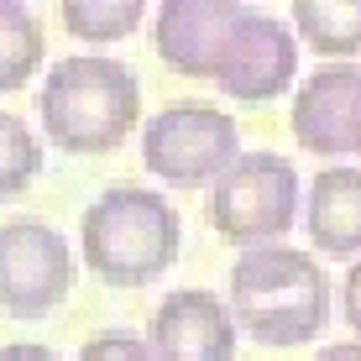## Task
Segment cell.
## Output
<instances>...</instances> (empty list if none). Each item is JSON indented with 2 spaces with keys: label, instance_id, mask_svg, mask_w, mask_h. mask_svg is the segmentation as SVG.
Listing matches in <instances>:
<instances>
[{
  "label": "cell",
  "instance_id": "obj_1",
  "mask_svg": "<svg viewBox=\"0 0 361 361\" xmlns=\"http://www.w3.org/2000/svg\"><path fill=\"white\" fill-rule=\"evenodd\" d=\"M226 309L262 345H309L330 325V278L298 246H252L231 267Z\"/></svg>",
  "mask_w": 361,
  "mask_h": 361
},
{
  "label": "cell",
  "instance_id": "obj_2",
  "mask_svg": "<svg viewBox=\"0 0 361 361\" xmlns=\"http://www.w3.org/2000/svg\"><path fill=\"white\" fill-rule=\"evenodd\" d=\"M79 246H84V262L110 288H147L178 262L183 226H178V209L157 189L116 183L99 199H90V209L79 220Z\"/></svg>",
  "mask_w": 361,
  "mask_h": 361
},
{
  "label": "cell",
  "instance_id": "obj_3",
  "mask_svg": "<svg viewBox=\"0 0 361 361\" xmlns=\"http://www.w3.org/2000/svg\"><path fill=\"white\" fill-rule=\"evenodd\" d=\"M37 110H42L47 136L63 152L94 157L131 136L136 116H142V84L116 58L79 53V58H63V63L47 68Z\"/></svg>",
  "mask_w": 361,
  "mask_h": 361
},
{
  "label": "cell",
  "instance_id": "obj_4",
  "mask_svg": "<svg viewBox=\"0 0 361 361\" xmlns=\"http://www.w3.org/2000/svg\"><path fill=\"white\" fill-rule=\"evenodd\" d=\"M298 215V173L278 152H241L209 189V226L231 246H278Z\"/></svg>",
  "mask_w": 361,
  "mask_h": 361
},
{
  "label": "cell",
  "instance_id": "obj_5",
  "mask_svg": "<svg viewBox=\"0 0 361 361\" xmlns=\"http://www.w3.org/2000/svg\"><path fill=\"white\" fill-rule=\"evenodd\" d=\"M235 157L241 131L220 105H168L142 131V163L163 183H215Z\"/></svg>",
  "mask_w": 361,
  "mask_h": 361
},
{
  "label": "cell",
  "instance_id": "obj_6",
  "mask_svg": "<svg viewBox=\"0 0 361 361\" xmlns=\"http://www.w3.org/2000/svg\"><path fill=\"white\" fill-rule=\"evenodd\" d=\"M73 252L42 220H6L0 226V309L16 319H42L73 288Z\"/></svg>",
  "mask_w": 361,
  "mask_h": 361
},
{
  "label": "cell",
  "instance_id": "obj_7",
  "mask_svg": "<svg viewBox=\"0 0 361 361\" xmlns=\"http://www.w3.org/2000/svg\"><path fill=\"white\" fill-rule=\"evenodd\" d=\"M241 21L246 6L231 0H163L152 16V47L183 79H215Z\"/></svg>",
  "mask_w": 361,
  "mask_h": 361
},
{
  "label": "cell",
  "instance_id": "obj_8",
  "mask_svg": "<svg viewBox=\"0 0 361 361\" xmlns=\"http://www.w3.org/2000/svg\"><path fill=\"white\" fill-rule=\"evenodd\" d=\"M152 361H231L235 356V319L226 298L209 288H178L152 309L147 325Z\"/></svg>",
  "mask_w": 361,
  "mask_h": 361
},
{
  "label": "cell",
  "instance_id": "obj_9",
  "mask_svg": "<svg viewBox=\"0 0 361 361\" xmlns=\"http://www.w3.org/2000/svg\"><path fill=\"white\" fill-rule=\"evenodd\" d=\"M298 73V42L283 21L262 16V11H246L241 32H235L226 63H220L215 84L226 90L235 105H267L293 84Z\"/></svg>",
  "mask_w": 361,
  "mask_h": 361
},
{
  "label": "cell",
  "instance_id": "obj_10",
  "mask_svg": "<svg viewBox=\"0 0 361 361\" xmlns=\"http://www.w3.org/2000/svg\"><path fill=\"white\" fill-rule=\"evenodd\" d=\"M356 105H361V68H319L314 79H304V90L293 99V136L298 147H309L314 157H341L351 152L356 131Z\"/></svg>",
  "mask_w": 361,
  "mask_h": 361
},
{
  "label": "cell",
  "instance_id": "obj_11",
  "mask_svg": "<svg viewBox=\"0 0 361 361\" xmlns=\"http://www.w3.org/2000/svg\"><path fill=\"white\" fill-rule=\"evenodd\" d=\"M309 241L325 257L361 252V168H325L309 183Z\"/></svg>",
  "mask_w": 361,
  "mask_h": 361
},
{
  "label": "cell",
  "instance_id": "obj_12",
  "mask_svg": "<svg viewBox=\"0 0 361 361\" xmlns=\"http://www.w3.org/2000/svg\"><path fill=\"white\" fill-rule=\"evenodd\" d=\"M293 27L319 58H356L361 0H293Z\"/></svg>",
  "mask_w": 361,
  "mask_h": 361
},
{
  "label": "cell",
  "instance_id": "obj_13",
  "mask_svg": "<svg viewBox=\"0 0 361 361\" xmlns=\"http://www.w3.org/2000/svg\"><path fill=\"white\" fill-rule=\"evenodd\" d=\"M42 58H47L42 21L16 0H0V94H16L42 68Z\"/></svg>",
  "mask_w": 361,
  "mask_h": 361
},
{
  "label": "cell",
  "instance_id": "obj_14",
  "mask_svg": "<svg viewBox=\"0 0 361 361\" xmlns=\"http://www.w3.org/2000/svg\"><path fill=\"white\" fill-rule=\"evenodd\" d=\"M142 0H63V27L84 42H121L142 27Z\"/></svg>",
  "mask_w": 361,
  "mask_h": 361
},
{
  "label": "cell",
  "instance_id": "obj_15",
  "mask_svg": "<svg viewBox=\"0 0 361 361\" xmlns=\"http://www.w3.org/2000/svg\"><path fill=\"white\" fill-rule=\"evenodd\" d=\"M42 173V147H37L32 126L11 110H0V199L21 194Z\"/></svg>",
  "mask_w": 361,
  "mask_h": 361
},
{
  "label": "cell",
  "instance_id": "obj_16",
  "mask_svg": "<svg viewBox=\"0 0 361 361\" xmlns=\"http://www.w3.org/2000/svg\"><path fill=\"white\" fill-rule=\"evenodd\" d=\"M79 361H152L142 335H126V330H105L94 335V341H84Z\"/></svg>",
  "mask_w": 361,
  "mask_h": 361
},
{
  "label": "cell",
  "instance_id": "obj_17",
  "mask_svg": "<svg viewBox=\"0 0 361 361\" xmlns=\"http://www.w3.org/2000/svg\"><path fill=\"white\" fill-rule=\"evenodd\" d=\"M341 304H345V319H351V330L361 335V262L345 272V288H341Z\"/></svg>",
  "mask_w": 361,
  "mask_h": 361
},
{
  "label": "cell",
  "instance_id": "obj_18",
  "mask_svg": "<svg viewBox=\"0 0 361 361\" xmlns=\"http://www.w3.org/2000/svg\"><path fill=\"white\" fill-rule=\"evenodd\" d=\"M0 361H58L47 345H32V341H16V345H0Z\"/></svg>",
  "mask_w": 361,
  "mask_h": 361
},
{
  "label": "cell",
  "instance_id": "obj_19",
  "mask_svg": "<svg viewBox=\"0 0 361 361\" xmlns=\"http://www.w3.org/2000/svg\"><path fill=\"white\" fill-rule=\"evenodd\" d=\"M314 361H361V341H341V345H325Z\"/></svg>",
  "mask_w": 361,
  "mask_h": 361
},
{
  "label": "cell",
  "instance_id": "obj_20",
  "mask_svg": "<svg viewBox=\"0 0 361 361\" xmlns=\"http://www.w3.org/2000/svg\"><path fill=\"white\" fill-rule=\"evenodd\" d=\"M351 152H361V105H356V131H351Z\"/></svg>",
  "mask_w": 361,
  "mask_h": 361
}]
</instances>
